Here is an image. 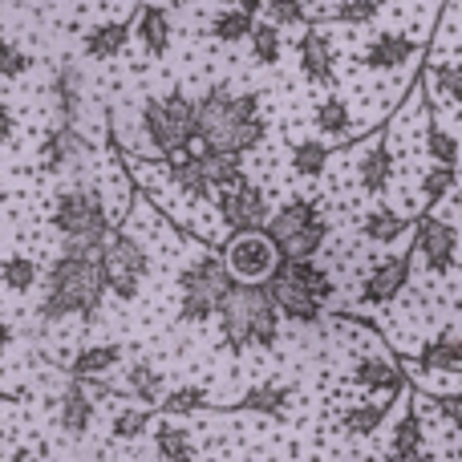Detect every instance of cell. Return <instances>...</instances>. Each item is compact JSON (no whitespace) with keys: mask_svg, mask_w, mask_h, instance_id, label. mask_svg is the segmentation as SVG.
Wrapping results in <instances>:
<instances>
[{"mask_svg":"<svg viewBox=\"0 0 462 462\" xmlns=\"http://www.w3.org/2000/svg\"><path fill=\"white\" fill-rule=\"evenodd\" d=\"M53 227L61 231V255H102V244L110 236V211L97 187L73 183L57 195L53 203Z\"/></svg>","mask_w":462,"mask_h":462,"instance_id":"cell-5","label":"cell"},{"mask_svg":"<svg viewBox=\"0 0 462 462\" xmlns=\"http://www.w3.org/2000/svg\"><path fill=\"white\" fill-rule=\"evenodd\" d=\"M263 122L260 94L252 89H227L211 86L208 94L195 102V138L216 154H247L263 143Z\"/></svg>","mask_w":462,"mask_h":462,"instance_id":"cell-1","label":"cell"},{"mask_svg":"<svg viewBox=\"0 0 462 462\" xmlns=\"http://www.w3.org/2000/svg\"><path fill=\"white\" fill-rule=\"evenodd\" d=\"M126 390L134 393L138 402H146V406H159L162 393H167V385H162V369H154L151 361H134V365L126 369Z\"/></svg>","mask_w":462,"mask_h":462,"instance_id":"cell-29","label":"cell"},{"mask_svg":"<svg viewBox=\"0 0 462 462\" xmlns=\"http://www.w3.org/2000/svg\"><path fill=\"white\" fill-rule=\"evenodd\" d=\"M122 365V345L106 341V345H86L73 353L69 361V377H106L110 369Z\"/></svg>","mask_w":462,"mask_h":462,"instance_id":"cell-22","label":"cell"},{"mask_svg":"<svg viewBox=\"0 0 462 462\" xmlns=\"http://www.w3.org/2000/svg\"><path fill=\"white\" fill-rule=\"evenodd\" d=\"M439 410H442V418H450V430H458V393L439 398Z\"/></svg>","mask_w":462,"mask_h":462,"instance_id":"cell-47","label":"cell"},{"mask_svg":"<svg viewBox=\"0 0 462 462\" xmlns=\"http://www.w3.org/2000/svg\"><path fill=\"white\" fill-rule=\"evenodd\" d=\"M94 414H97V402L86 393V385L78 382V377H69L61 390V398H57V426H61V434H69V439H86L89 426H94Z\"/></svg>","mask_w":462,"mask_h":462,"instance_id":"cell-15","label":"cell"},{"mask_svg":"<svg viewBox=\"0 0 462 462\" xmlns=\"http://www.w3.org/2000/svg\"><path fill=\"white\" fill-rule=\"evenodd\" d=\"M382 16V0H341L337 8V21L345 24H374Z\"/></svg>","mask_w":462,"mask_h":462,"instance_id":"cell-43","label":"cell"},{"mask_svg":"<svg viewBox=\"0 0 462 462\" xmlns=\"http://www.w3.org/2000/svg\"><path fill=\"white\" fill-rule=\"evenodd\" d=\"M406 231H410V219L398 216L393 208H374L361 219V236H365L369 244H393V239H402Z\"/></svg>","mask_w":462,"mask_h":462,"instance_id":"cell-26","label":"cell"},{"mask_svg":"<svg viewBox=\"0 0 462 462\" xmlns=\"http://www.w3.org/2000/svg\"><path fill=\"white\" fill-rule=\"evenodd\" d=\"M252 16L247 13H239V8H231V13H219L216 21H211V37L216 41H224V45H231V41H247V32H252Z\"/></svg>","mask_w":462,"mask_h":462,"instance_id":"cell-36","label":"cell"},{"mask_svg":"<svg viewBox=\"0 0 462 462\" xmlns=\"http://www.w3.org/2000/svg\"><path fill=\"white\" fill-rule=\"evenodd\" d=\"M154 447H159L162 462H195V447H191V434L175 422H162L154 430Z\"/></svg>","mask_w":462,"mask_h":462,"instance_id":"cell-32","label":"cell"},{"mask_svg":"<svg viewBox=\"0 0 462 462\" xmlns=\"http://www.w3.org/2000/svg\"><path fill=\"white\" fill-rule=\"evenodd\" d=\"M143 130L162 154H183L195 143V102L183 89H171L162 97H146Z\"/></svg>","mask_w":462,"mask_h":462,"instance_id":"cell-8","label":"cell"},{"mask_svg":"<svg viewBox=\"0 0 462 462\" xmlns=\"http://www.w3.org/2000/svg\"><path fill=\"white\" fill-rule=\"evenodd\" d=\"M179 288H183L179 320H183V325H203V320H211L219 312V304H224V296L231 288V276L219 255H199L195 263L183 268Z\"/></svg>","mask_w":462,"mask_h":462,"instance_id":"cell-9","label":"cell"},{"mask_svg":"<svg viewBox=\"0 0 462 462\" xmlns=\"http://www.w3.org/2000/svg\"><path fill=\"white\" fill-rule=\"evenodd\" d=\"M263 8H268V24H276V29L280 24H304V16H309L300 0H268Z\"/></svg>","mask_w":462,"mask_h":462,"instance_id":"cell-45","label":"cell"},{"mask_svg":"<svg viewBox=\"0 0 462 462\" xmlns=\"http://www.w3.org/2000/svg\"><path fill=\"white\" fill-rule=\"evenodd\" d=\"M126 41H130V24H122V21H106V24H97V29H89V32H86L81 49H86L89 61H114V57H118L122 49H126Z\"/></svg>","mask_w":462,"mask_h":462,"instance_id":"cell-23","label":"cell"},{"mask_svg":"<svg viewBox=\"0 0 462 462\" xmlns=\"http://www.w3.org/2000/svg\"><path fill=\"white\" fill-rule=\"evenodd\" d=\"M317 130H325V134H345L349 130V122H353V114H349V102L345 97H337V94H328L325 102L317 106Z\"/></svg>","mask_w":462,"mask_h":462,"instance_id":"cell-34","label":"cell"},{"mask_svg":"<svg viewBox=\"0 0 462 462\" xmlns=\"http://www.w3.org/2000/svg\"><path fill=\"white\" fill-rule=\"evenodd\" d=\"M106 296L102 284V268L97 255H57L41 276V300H37V317L41 325H57V320H94L97 304Z\"/></svg>","mask_w":462,"mask_h":462,"instance_id":"cell-2","label":"cell"},{"mask_svg":"<svg viewBox=\"0 0 462 462\" xmlns=\"http://www.w3.org/2000/svg\"><path fill=\"white\" fill-rule=\"evenodd\" d=\"M382 462H439V458L426 455V450H410V455H385Z\"/></svg>","mask_w":462,"mask_h":462,"instance_id":"cell-48","label":"cell"},{"mask_svg":"<svg viewBox=\"0 0 462 462\" xmlns=\"http://www.w3.org/2000/svg\"><path fill=\"white\" fill-rule=\"evenodd\" d=\"M300 69L309 81L317 86H333V45H328L325 32L309 29L300 41Z\"/></svg>","mask_w":462,"mask_h":462,"instance_id":"cell-20","label":"cell"},{"mask_svg":"<svg viewBox=\"0 0 462 462\" xmlns=\"http://www.w3.org/2000/svg\"><path fill=\"white\" fill-rule=\"evenodd\" d=\"M86 154H89V138L81 134V126L57 122V126H49V134L41 138L37 162L45 175H69V171H81Z\"/></svg>","mask_w":462,"mask_h":462,"instance_id":"cell-14","label":"cell"},{"mask_svg":"<svg viewBox=\"0 0 462 462\" xmlns=\"http://www.w3.org/2000/svg\"><path fill=\"white\" fill-rule=\"evenodd\" d=\"M13 320L5 317V312H0V353H8V345H13Z\"/></svg>","mask_w":462,"mask_h":462,"instance_id":"cell-49","label":"cell"},{"mask_svg":"<svg viewBox=\"0 0 462 462\" xmlns=\"http://www.w3.org/2000/svg\"><path fill=\"white\" fill-rule=\"evenodd\" d=\"M393 179V159L390 151H385V143H374L365 154L357 159V183L365 187L369 195H382L385 187H390Z\"/></svg>","mask_w":462,"mask_h":462,"instance_id":"cell-24","label":"cell"},{"mask_svg":"<svg viewBox=\"0 0 462 462\" xmlns=\"http://www.w3.org/2000/svg\"><path fill=\"white\" fill-rule=\"evenodd\" d=\"M49 94H53L57 122H69V126H78L81 106H86V81H81V69H78V65H73V61H61V65H57Z\"/></svg>","mask_w":462,"mask_h":462,"instance_id":"cell-16","label":"cell"},{"mask_svg":"<svg viewBox=\"0 0 462 462\" xmlns=\"http://www.w3.org/2000/svg\"><path fill=\"white\" fill-rule=\"evenodd\" d=\"M325 162H328V146H320L317 138H309V143H296V146H292V167H296V175L317 179L320 171H325Z\"/></svg>","mask_w":462,"mask_h":462,"instance_id":"cell-35","label":"cell"},{"mask_svg":"<svg viewBox=\"0 0 462 462\" xmlns=\"http://www.w3.org/2000/svg\"><path fill=\"white\" fill-rule=\"evenodd\" d=\"M410 57H414V37H410V32H377L361 61H365L369 69H398Z\"/></svg>","mask_w":462,"mask_h":462,"instance_id":"cell-18","label":"cell"},{"mask_svg":"<svg viewBox=\"0 0 462 462\" xmlns=\"http://www.w3.org/2000/svg\"><path fill=\"white\" fill-rule=\"evenodd\" d=\"M236 5H239V13L255 16V13H260V8H263V5H268V0H236Z\"/></svg>","mask_w":462,"mask_h":462,"instance_id":"cell-50","label":"cell"},{"mask_svg":"<svg viewBox=\"0 0 462 462\" xmlns=\"http://www.w3.org/2000/svg\"><path fill=\"white\" fill-rule=\"evenodd\" d=\"M410 268H414V260H410V252H398V255H382L377 263H369V272L361 276V304H369V309H382V304H393L402 292L410 288Z\"/></svg>","mask_w":462,"mask_h":462,"instance_id":"cell-12","label":"cell"},{"mask_svg":"<svg viewBox=\"0 0 462 462\" xmlns=\"http://www.w3.org/2000/svg\"><path fill=\"white\" fill-rule=\"evenodd\" d=\"M263 236L272 239L280 260H312L325 247L328 224L312 199H292L280 211H272L268 224H263Z\"/></svg>","mask_w":462,"mask_h":462,"instance_id":"cell-6","label":"cell"},{"mask_svg":"<svg viewBox=\"0 0 462 462\" xmlns=\"http://www.w3.org/2000/svg\"><path fill=\"white\" fill-rule=\"evenodd\" d=\"M37 276H41V268L32 255H8V260L0 263V284L16 296L32 292V288H37Z\"/></svg>","mask_w":462,"mask_h":462,"instance_id":"cell-30","label":"cell"},{"mask_svg":"<svg viewBox=\"0 0 462 462\" xmlns=\"http://www.w3.org/2000/svg\"><path fill=\"white\" fill-rule=\"evenodd\" d=\"M159 406L167 410V414H191V410L208 406V390H203V385H179V390L162 393Z\"/></svg>","mask_w":462,"mask_h":462,"instance_id":"cell-37","label":"cell"},{"mask_svg":"<svg viewBox=\"0 0 462 462\" xmlns=\"http://www.w3.org/2000/svg\"><path fill=\"white\" fill-rule=\"evenodd\" d=\"M216 208H219V219H224L231 231H263V224H268V216H272L268 195H263L252 179H239V183L224 187Z\"/></svg>","mask_w":462,"mask_h":462,"instance_id":"cell-11","label":"cell"},{"mask_svg":"<svg viewBox=\"0 0 462 462\" xmlns=\"http://www.w3.org/2000/svg\"><path fill=\"white\" fill-rule=\"evenodd\" d=\"M382 422H385V402H353L341 414V430L349 439H369V434L382 430Z\"/></svg>","mask_w":462,"mask_h":462,"instance_id":"cell-27","label":"cell"},{"mask_svg":"<svg viewBox=\"0 0 462 462\" xmlns=\"http://www.w3.org/2000/svg\"><path fill=\"white\" fill-rule=\"evenodd\" d=\"M13 134H16V118H13V110H8V102L0 97V143H8Z\"/></svg>","mask_w":462,"mask_h":462,"instance_id":"cell-46","label":"cell"},{"mask_svg":"<svg viewBox=\"0 0 462 462\" xmlns=\"http://www.w3.org/2000/svg\"><path fill=\"white\" fill-rule=\"evenodd\" d=\"M422 191H426V203H439V199H447L450 191H455V167H434L430 175L422 179Z\"/></svg>","mask_w":462,"mask_h":462,"instance_id":"cell-44","label":"cell"},{"mask_svg":"<svg viewBox=\"0 0 462 462\" xmlns=\"http://www.w3.org/2000/svg\"><path fill=\"white\" fill-rule=\"evenodd\" d=\"M247 410H255V414H268V418H284L288 406H292V390H288L284 382H263V385H252L244 398Z\"/></svg>","mask_w":462,"mask_h":462,"instance_id":"cell-28","label":"cell"},{"mask_svg":"<svg viewBox=\"0 0 462 462\" xmlns=\"http://www.w3.org/2000/svg\"><path fill=\"white\" fill-rule=\"evenodd\" d=\"M199 162H203V175H208V187H231V183H239V179H247L244 175V162H239V154H216V151H203L199 154Z\"/></svg>","mask_w":462,"mask_h":462,"instance_id":"cell-31","label":"cell"},{"mask_svg":"<svg viewBox=\"0 0 462 462\" xmlns=\"http://www.w3.org/2000/svg\"><path fill=\"white\" fill-rule=\"evenodd\" d=\"M462 365V345H458V328H442L430 345L422 349V369L439 377H455Z\"/></svg>","mask_w":462,"mask_h":462,"instance_id":"cell-21","label":"cell"},{"mask_svg":"<svg viewBox=\"0 0 462 462\" xmlns=\"http://www.w3.org/2000/svg\"><path fill=\"white\" fill-rule=\"evenodd\" d=\"M219 260H224L231 284H263L276 272L280 255L263 231H231Z\"/></svg>","mask_w":462,"mask_h":462,"instance_id":"cell-10","label":"cell"},{"mask_svg":"<svg viewBox=\"0 0 462 462\" xmlns=\"http://www.w3.org/2000/svg\"><path fill=\"white\" fill-rule=\"evenodd\" d=\"M426 146H430V159L439 167H458V138L442 126H430L426 130Z\"/></svg>","mask_w":462,"mask_h":462,"instance_id":"cell-39","label":"cell"},{"mask_svg":"<svg viewBox=\"0 0 462 462\" xmlns=\"http://www.w3.org/2000/svg\"><path fill=\"white\" fill-rule=\"evenodd\" d=\"M458 94H462V73H458V61L439 65V69H434V97H439V102L458 106Z\"/></svg>","mask_w":462,"mask_h":462,"instance_id":"cell-40","label":"cell"},{"mask_svg":"<svg viewBox=\"0 0 462 462\" xmlns=\"http://www.w3.org/2000/svg\"><path fill=\"white\" fill-rule=\"evenodd\" d=\"M410 450H422V422H418V414H406L390 434V455H410Z\"/></svg>","mask_w":462,"mask_h":462,"instance_id":"cell-38","label":"cell"},{"mask_svg":"<svg viewBox=\"0 0 462 462\" xmlns=\"http://www.w3.org/2000/svg\"><path fill=\"white\" fill-rule=\"evenodd\" d=\"M97 268H102L106 292H114L118 300H134V296L143 292L146 276H151V252H146L130 231L114 227L110 236H106V244H102Z\"/></svg>","mask_w":462,"mask_h":462,"instance_id":"cell-7","label":"cell"},{"mask_svg":"<svg viewBox=\"0 0 462 462\" xmlns=\"http://www.w3.org/2000/svg\"><path fill=\"white\" fill-rule=\"evenodd\" d=\"M263 288H268L276 312L292 325H317L337 292L328 268H320L317 260H280L276 272L263 280Z\"/></svg>","mask_w":462,"mask_h":462,"instance_id":"cell-3","label":"cell"},{"mask_svg":"<svg viewBox=\"0 0 462 462\" xmlns=\"http://www.w3.org/2000/svg\"><path fill=\"white\" fill-rule=\"evenodd\" d=\"M130 29L138 32V41L146 45V53L162 57L171 49V37H175V29H171V13L162 5H143V13H138V21L130 24Z\"/></svg>","mask_w":462,"mask_h":462,"instance_id":"cell-19","label":"cell"},{"mask_svg":"<svg viewBox=\"0 0 462 462\" xmlns=\"http://www.w3.org/2000/svg\"><path fill=\"white\" fill-rule=\"evenodd\" d=\"M0 5H5V0H0Z\"/></svg>","mask_w":462,"mask_h":462,"instance_id":"cell-51","label":"cell"},{"mask_svg":"<svg viewBox=\"0 0 462 462\" xmlns=\"http://www.w3.org/2000/svg\"><path fill=\"white\" fill-rule=\"evenodd\" d=\"M353 382L369 393H393L402 385V369L385 353H369V357L353 361Z\"/></svg>","mask_w":462,"mask_h":462,"instance_id":"cell-17","label":"cell"},{"mask_svg":"<svg viewBox=\"0 0 462 462\" xmlns=\"http://www.w3.org/2000/svg\"><path fill=\"white\" fill-rule=\"evenodd\" d=\"M151 426V414L146 410H122V414H114V422H110V434L118 442H134L138 434Z\"/></svg>","mask_w":462,"mask_h":462,"instance_id":"cell-41","label":"cell"},{"mask_svg":"<svg viewBox=\"0 0 462 462\" xmlns=\"http://www.w3.org/2000/svg\"><path fill=\"white\" fill-rule=\"evenodd\" d=\"M29 69H32V57L24 53L21 45H13V41H0V78L16 81V78H24Z\"/></svg>","mask_w":462,"mask_h":462,"instance_id":"cell-42","label":"cell"},{"mask_svg":"<svg viewBox=\"0 0 462 462\" xmlns=\"http://www.w3.org/2000/svg\"><path fill=\"white\" fill-rule=\"evenodd\" d=\"M247 41H252V61L255 65H276L280 57H284V37H280L276 24H252V32H247Z\"/></svg>","mask_w":462,"mask_h":462,"instance_id":"cell-33","label":"cell"},{"mask_svg":"<svg viewBox=\"0 0 462 462\" xmlns=\"http://www.w3.org/2000/svg\"><path fill=\"white\" fill-rule=\"evenodd\" d=\"M414 247L434 276H450L458 268V227L439 216H422L414 227Z\"/></svg>","mask_w":462,"mask_h":462,"instance_id":"cell-13","label":"cell"},{"mask_svg":"<svg viewBox=\"0 0 462 462\" xmlns=\"http://www.w3.org/2000/svg\"><path fill=\"white\" fill-rule=\"evenodd\" d=\"M167 175L175 179V187L187 195V199H208V195H211L208 175H203V162H199V154L183 151V154H179V159H171V162H167Z\"/></svg>","mask_w":462,"mask_h":462,"instance_id":"cell-25","label":"cell"},{"mask_svg":"<svg viewBox=\"0 0 462 462\" xmlns=\"http://www.w3.org/2000/svg\"><path fill=\"white\" fill-rule=\"evenodd\" d=\"M219 333L227 349H272L280 341V312L263 284H231L219 304Z\"/></svg>","mask_w":462,"mask_h":462,"instance_id":"cell-4","label":"cell"}]
</instances>
